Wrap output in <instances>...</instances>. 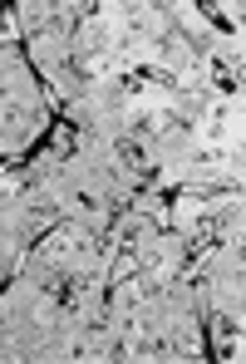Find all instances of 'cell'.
I'll list each match as a JSON object with an SVG mask.
<instances>
[{
	"instance_id": "obj_1",
	"label": "cell",
	"mask_w": 246,
	"mask_h": 364,
	"mask_svg": "<svg viewBox=\"0 0 246 364\" xmlns=\"http://www.w3.org/2000/svg\"><path fill=\"white\" fill-rule=\"evenodd\" d=\"M202 69H207V84L217 89V99H232V104L246 99V50L242 45H217Z\"/></svg>"
},
{
	"instance_id": "obj_2",
	"label": "cell",
	"mask_w": 246,
	"mask_h": 364,
	"mask_svg": "<svg viewBox=\"0 0 246 364\" xmlns=\"http://www.w3.org/2000/svg\"><path fill=\"white\" fill-rule=\"evenodd\" d=\"M109 153H114V163H119L128 178H138V173H148L153 163H168L153 143H143V138H133V133H109Z\"/></svg>"
}]
</instances>
